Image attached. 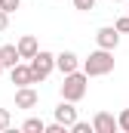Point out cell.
I'll use <instances>...</instances> for the list:
<instances>
[{"instance_id": "obj_1", "label": "cell", "mask_w": 129, "mask_h": 133, "mask_svg": "<svg viewBox=\"0 0 129 133\" xmlns=\"http://www.w3.org/2000/svg\"><path fill=\"white\" fill-rule=\"evenodd\" d=\"M114 71V50H101L98 46L95 53H89L83 59V74L86 77H104Z\"/></svg>"}, {"instance_id": "obj_2", "label": "cell", "mask_w": 129, "mask_h": 133, "mask_svg": "<svg viewBox=\"0 0 129 133\" xmlns=\"http://www.w3.org/2000/svg\"><path fill=\"white\" fill-rule=\"evenodd\" d=\"M62 99L68 102H80L83 96H86V90H89V77L77 68V71H71V74H64V81H62Z\"/></svg>"}, {"instance_id": "obj_3", "label": "cell", "mask_w": 129, "mask_h": 133, "mask_svg": "<svg viewBox=\"0 0 129 133\" xmlns=\"http://www.w3.org/2000/svg\"><path fill=\"white\" fill-rule=\"evenodd\" d=\"M28 65H31L34 84H40V81H46V77L52 74V68H55V56H52L49 50H37L31 59H28Z\"/></svg>"}, {"instance_id": "obj_4", "label": "cell", "mask_w": 129, "mask_h": 133, "mask_svg": "<svg viewBox=\"0 0 129 133\" xmlns=\"http://www.w3.org/2000/svg\"><path fill=\"white\" fill-rule=\"evenodd\" d=\"M95 43L101 50H117V46H120V31H117L114 25H104V28L95 31Z\"/></svg>"}, {"instance_id": "obj_5", "label": "cell", "mask_w": 129, "mask_h": 133, "mask_svg": "<svg viewBox=\"0 0 129 133\" xmlns=\"http://www.w3.org/2000/svg\"><path fill=\"white\" fill-rule=\"evenodd\" d=\"M9 81H12L15 87H28V84H34L31 65H25V62H15V65L9 68Z\"/></svg>"}, {"instance_id": "obj_6", "label": "cell", "mask_w": 129, "mask_h": 133, "mask_svg": "<svg viewBox=\"0 0 129 133\" xmlns=\"http://www.w3.org/2000/svg\"><path fill=\"white\" fill-rule=\"evenodd\" d=\"M117 130V118L111 111H95L92 118V133H114Z\"/></svg>"}, {"instance_id": "obj_7", "label": "cell", "mask_w": 129, "mask_h": 133, "mask_svg": "<svg viewBox=\"0 0 129 133\" xmlns=\"http://www.w3.org/2000/svg\"><path fill=\"white\" fill-rule=\"evenodd\" d=\"M55 68H59L62 74H71V71H77V68H80V56H77V53H71V50H62V53L55 56Z\"/></svg>"}, {"instance_id": "obj_8", "label": "cell", "mask_w": 129, "mask_h": 133, "mask_svg": "<svg viewBox=\"0 0 129 133\" xmlns=\"http://www.w3.org/2000/svg\"><path fill=\"white\" fill-rule=\"evenodd\" d=\"M37 102H40V96H37L34 84H28V87H19V90H15V108H34Z\"/></svg>"}, {"instance_id": "obj_9", "label": "cell", "mask_w": 129, "mask_h": 133, "mask_svg": "<svg viewBox=\"0 0 129 133\" xmlns=\"http://www.w3.org/2000/svg\"><path fill=\"white\" fill-rule=\"evenodd\" d=\"M55 121H59V124H64V127H71V124L77 121V108H74V102L62 99L59 105H55Z\"/></svg>"}, {"instance_id": "obj_10", "label": "cell", "mask_w": 129, "mask_h": 133, "mask_svg": "<svg viewBox=\"0 0 129 133\" xmlns=\"http://www.w3.org/2000/svg\"><path fill=\"white\" fill-rule=\"evenodd\" d=\"M15 50H19V59H31L34 53L40 50V43H37V37H34V34H25V37H19Z\"/></svg>"}, {"instance_id": "obj_11", "label": "cell", "mask_w": 129, "mask_h": 133, "mask_svg": "<svg viewBox=\"0 0 129 133\" xmlns=\"http://www.w3.org/2000/svg\"><path fill=\"white\" fill-rule=\"evenodd\" d=\"M15 62H22L15 43H3V46H0V65H3V68H12Z\"/></svg>"}, {"instance_id": "obj_12", "label": "cell", "mask_w": 129, "mask_h": 133, "mask_svg": "<svg viewBox=\"0 0 129 133\" xmlns=\"http://www.w3.org/2000/svg\"><path fill=\"white\" fill-rule=\"evenodd\" d=\"M43 127H46V124H43L40 118H28V121L22 124V130H25V133H43Z\"/></svg>"}, {"instance_id": "obj_13", "label": "cell", "mask_w": 129, "mask_h": 133, "mask_svg": "<svg viewBox=\"0 0 129 133\" xmlns=\"http://www.w3.org/2000/svg\"><path fill=\"white\" fill-rule=\"evenodd\" d=\"M117 130H123V133H129V108H123V111L117 115Z\"/></svg>"}, {"instance_id": "obj_14", "label": "cell", "mask_w": 129, "mask_h": 133, "mask_svg": "<svg viewBox=\"0 0 129 133\" xmlns=\"http://www.w3.org/2000/svg\"><path fill=\"white\" fill-rule=\"evenodd\" d=\"M19 6H22V0H0V9H3V12H9V16H12Z\"/></svg>"}, {"instance_id": "obj_15", "label": "cell", "mask_w": 129, "mask_h": 133, "mask_svg": "<svg viewBox=\"0 0 129 133\" xmlns=\"http://www.w3.org/2000/svg\"><path fill=\"white\" fill-rule=\"evenodd\" d=\"M9 124H12V115H9V108H0V133L9 130Z\"/></svg>"}, {"instance_id": "obj_16", "label": "cell", "mask_w": 129, "mask_h": 133, "mask_svg": "<svg viewBox=\"0 0 129 133\" xmlns=\"http://www.w3.org/2000/svg\"><path fill=\"white\" fill-rule=\"evenodd\" d=\"M68 130H74V133H92V124H86V121H74Z\"/></svg>"}, {"instance_id": "obj_17", "label": "cell", "mask_w": 129, "mask_h": 133, "mask_svg": "<svg viewBox=\"0 0 129 133\" xmlns=\"http://www.w3.org/2000/svg\"><path fill=\"white\" fill-rule=\"evenodd\" d=\"M74 9H80V12H89V9H95V0H74Z\"/></svg>"}, {"instance_id": "obj_18", "label": "cell", "mask_w": 129, "mask_h": 133, "mask_svg": "<svg viewBox=\"0 0 129 133\" xmlns=\"http://www.w3.org/2000/svg\"><path fill=\"white\" fill-rule=\"evenodd\" d=\"M114 28H117L120 34H129V16H120V19L114 22Z\"/></svg>"}, {"instance_id": "obj_19", "label": "cell", "mask_w": 129, "mask_h": 133, "mask_svg": "<svg viewBox=\"0 0 129 133\" xmlns=\"http://www.w3.org/2000/svg\"><path fill=\"white\" fill-rule=\"evenodd\" d=\"M6 28H9V12H3V9H0V34L6 31Z\"/></svg>"}, {"instance_id": "obj_20", "label": "cell", "mask_w": 129, "mask_h": 133, "mask_svg": "<svg viewBox=\"0 0 129 133\" xmlns=\"http://www.w3.org/2000/svg\"><path fill=\"white\" fill-rule=\"evenodd\" d=\"M111 3H123V0H111Z\"/></svg>"}, {"instance_id": "obj_21", "label": "cell", "mask_w": 129, "mask_h": 133, "mask_svg": "<svg viewBox=\"0 0 129 133\" xmlns=\"http://www.w3.org/2000/svg\"><path fill=\"white\" fill-rule=\"evenodd\" d=\"M0 74H3V65H0Z\"/></svg>"}, {"instance_id": "obj_22", "label": "cell", "mask_w": 129, "mask_h": 133, "mask_svg": "<svg viewBox=\"0 0 129 133\" xmlns=\"http://www.w3.org/2000/svg\"><path fill=\"white\" fill-rule=\"evenodd\" d=\"M123 3H126V6H129V0H123Z\"/></svg>"}]
</instances>
